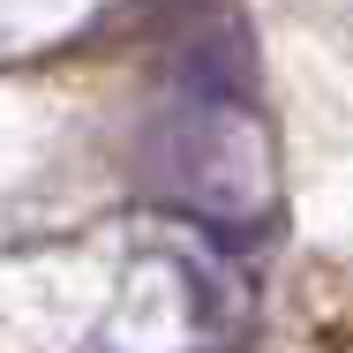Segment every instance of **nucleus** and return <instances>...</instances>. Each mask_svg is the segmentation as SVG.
<instances>
[{"label":"nucleus","mask_w":353,"mask_h":353,"mask_svg":"<svg viewBox=\"0 0 353 353\" xmlns=\"http://www.w3.org/2000/svg\"><path fill=\"white\" fill-rule=\"evenodd\" d=\"M143 173H150L158 196L218 218V225H248V218H263L279 203L263 121L225 105V98H203L173 121H158L150 143H143Z\"/></svg>","instance_id":"f257e3e1"}]
</instances>
